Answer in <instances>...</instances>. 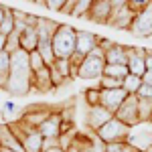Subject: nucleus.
I'll return each mask as SVG.
<instances>
[{
	"mask_svg": "<svg viewBox=\"0 0 152 152\" xmlns=\"http://www.w3.org/2000/svg\"><path fill=\"white\" fill-rule=\"evenodd\" d=\"M31 83H33V69L28 53L18 49L10 53V75L6 83V91L10 95H26L31 94Z\"/></svg>",
	"mask_w": 152,
	"mask_h": 152,
	"instance_id": "obj_1",
	"label": "nucleus"
},
{
	"mask_svg": "<svg viewBox=\"0 0 152 152\" xmlns=\"http://www.w3.org/2000/svg\"><path fill=\"white\" fill-rule=\"evenodd\" d=\"M75 43H77V28H73L71 24L59 23L57 31L53 35L55 59H71V55L75 53Z\"/></svg>",
	"mask_w": 152,
	"mask_h": 152,
	"instance_id": "obj_2",
	"label": "nucleus"
},
{
	"mask_svg": "<svg viewBox=\"0 0 152 152\" xmlns=\"http://www.w3.org/2000/svg\"><path fill=\"white\" fill-rule=\"evenodd\" d=\"M130 126L122 124L118 118H112L107 124H104L102 128L95 132V136L104 144H114V142H126L130 138Z\"/></svg>",
	"mask_w": 152,
	"mask_h": 152,
	"instance_id": "obj_3",
	"label": "nucleus"
},
{
	"mask_svg": "<svg viewBox=\"0 0 152 152\" xmlns=\"http://www.w3.org/2000/svg\"><path fill=\"white\" fill-rule=\"evenodd\" d=\"M114 118H118L122 124H126L130 128H134L136 124H140V116H138V95H128L124 99V104L116 110Z\"/></svg>",
	"mask_w": 152,
	"mask_h": 152,
	"instance_id": "obj_4",
	"label": "nucleus"
},
{
	"mask_svg": "<svg viewBox=\"0 0 152 152\" xmlns=\"http://www.w3.org/2000/svg\"><path fill=\"white\" fill-rule=\"evenodd\" d=\"M104 67H105V59L87 55L81 61L79 69H77V77H81V79H99L104 75Z\"/></svg>",
	"mask_w": 152,
	"mask_h": 152,
	"instance_id": "obj_5",
	"label": "nucleus"
},
{
	"mask_svg": "<svg viewBox=\"0 0 152 152\" xmlns=\"http://www.w3.org/2000/svg\"><path fill=\"white\" fill-rule=\"evenodd\" d=\"M130 33L134 37H140V39L152 37V4L134 16L132 26H130Z\"/></svg>",
	"mask_w": 152,
	"mask_h": 152,
	"instance_id": "obj_6",
	"label": "nucleus"
},
{
	"mask_svg": "<svg viewBox=\"0 0 152 152\" xmlns=\"http://www.w3.org/2000/svg\"><path fill=\"white\" fill-rule=\"evenodd\" d=\"M112 14H114L112 0H94V4H91V8H89L85 18H89V20H94L97 24H110Z\"/></svg>",
	"mask_w": 152,
	"mask_h": 152,
	"instance_id": "obj_7",
	"label": "nucleus"
},
{
	"mask_svg": "<svg viewBox=\"0 0 152 152\" xmlns=\"http://www.w3.org/2000/svg\"><path fill=\"white\" fill-rule=\"evenodd\" d=\"M146 49L138 47H128V71L132 75L142 77L146 73Z\"/></svg>",
	"mask_w": 152,
	"mask_h": 152,
	"instance_id": "obj_8",
	"label": "nucleus"
},
{
	"mask_svg": "<svg viewBox=\"0 0 152 152\" xmlns=\"http://www.w3.org/2000/svg\"><path fill=\"white\" fill-rule=\"evenodd\" d=\"M112 118H114V114H112L110 110H105L104 105H95V107H89V110H87L85 122H87V126L94 130V132H97V130L102 128L104 124H107Z\"/></svg>",
	"mask_w": 152,
	"mask_h": 152,
	"instance_id": "obj_9",
	"label": "nucleus"
},
{
	"mask_svg": "<svg viewBox=\"0 0 152 152\" xmlns=\"http://www.w3.org/2000/svg\"><path fill=\"white\" fill-rule=\"evenodd\" d=\"M126 97H128V91L124 87H120V89H102V105L105 110H110L112 114H116V110L124 104Z\"/></svg>",
	"mask_w": 152,
	"mask_h": 152,
	"instance_id": "obj_10",
	"label": "nucleus"
},
{
	"mask_svg": "<svg viewBox=\"0 0 152 152\" xmlns=\"http://www.w3.org/2000/svg\"><path fill=\"white\" fill-rule=\"evenodd\" d=\"M97 47V35L89 31H77V43H75V53L87 57L94 49Z\"/></svg>",
	"mask_w": 152,
	"mask_h": 152,
	"instance_id": "obj_11",
	"label": "nucleus"
},
{
	"mask_svg": "<svg viewBox=\"0 0 152 152\" xmlns=\"http://www.w3.org/2000/svg\"><path fill=\"white\" fill-rule=\"evenodd\" d=\"M61 124H63V118L61 114H51V116L39 126V132L43 138H59L61 136Z\"/></svg>",
	"mask_w": 152,
	"mask_h": 152,
	"instance_id": "obj_12",
	"label": "nucleus"
},
{
	"mask_svg": "<svg viewBox=\"0 0 152 152\" xmlns=\"http://www.w3.org/2000/svg\"><path fill=\"white\" fill-rule=\"evenodd\" d=\"M134 16H136V14L130 10L128 6H122V8L114 10L112 18H110V26H114V28H120V31H130Z\"/></svg>",
	"mask_w": 152,
	"mask_h": 152,
	"instance_id": "obj_13",
	"label": "nucleus"
},
{
	"mask_svg": "<svg viewBox=\"0 0 152 152\" xmlns=\"http://www.w3.org/2000/svg\"><path fill=\"white\" fill-rule=\"evenodd\" d=\"M55 85L51 81V73H49V67L33 73V83H31V91H39V94H49Z\"/></svg>",
	"mask_w": 152,
	"mask_h": 152,
	"instance_id": "obj_14",
	"label": "nucleus"
},
{
	"mask_svg": "<svg viewBox=\"0 0 152 152\" xmlns=\"http://www.w3.org/2000/svg\"><path fill=\"white\" fill-rule=\"evenodd\" d=\"M128 47L130 45L116 43L110 51H105V65H128Z\"/></svg>",
	"mask_w": 152,
	"mask_h": 152,
	"instance_id": "obj_15",
	"label": "nucleus"
},
{
	"mask_svg": "<svg viewBox=\"0 0 152 152\" xmlns=\"http://www.w3.org/2000/svg\"><path fill=\"white\" fill-rule=\"evenodd\" d=\"M51 114H53V112H51L49 107H43V105H41V107H39V105H33V107H28V110L23 114V118H20V120H24L26 124H31V126L39 128V126H41V124H43V122H45Z\"/></svg>",
	"mask_w": 152,
	"mask_h": 152,
	"instance_id": "obj_16",
	"label": "nucleus"
},
{
	"mask_svg": "<svg viewBox=\"0 0 152 152\" xmlns=\"http://www.w3.org/2000/svg\"><path fill=\"white\" fill-rule=\"evenodd\" d=\"M0 148H8L14 152H24L23 144L16 140V136L12 134L8 124H0Z\"/></svg>",
	"mask_w": 152,
	"mask_h": 152,
	"instance_id": "obj_17",
	"label": "nucleus"
},
{
	"mask_svg": "<svg viewBox=\"0 0 152 152\" xmlns=\"http://www.w3.org/2000/svg\"><path fill=\"white\" fill-rule=\"evenodd\" d=\"M43 136H41V132H39V128L31 130L28 134H24V138L20 140V144H23L24 152H43Z\"/></svg>",
	"mask_w": 152,
	"mask_h": 152,
	"instance_id": "obj_18",
	"label": "nucleus"
},
{
	"mask_svg": "<svg viewBox=\"0 0 152 152\" xmlns=\"http://www.w3.org/2000/svg\"><path fill=\"white\" fill-rule=\"evenodd\" d=\"M39 47V35H37V26H26L23 33H20V49L31 53L37 51Z\"/></svg>",
	"mask_w": 152,
	"mask_h": 152,
	"instance_id": "obj_19",
	"label": "nucleus"
},
{
	"mask_svg": "<svg viewBox=\"0 0 152 152\" xmlns=\"http://www.w3.org/2000/svg\"><path fill=\"white\" fill-rule=\"evenodd\" d=\"M8 75H10V53L4 49L0 53V89H4V91H6Z\"/></svg>",
	"mask_w": 152,
	"mask_h": 152,
	"instance_id": "obj_20",
	"label": "nucleus"
},
{
	"mask_svg": "<svg viewBox=\"0 0 152 152\" xmlns=\"http://www.w3.org/2000/svg\"><path fill=\"white\" fill-rule=\"evenodd\" d=\"M14 14H12V8L8 6H4V16H2V20H0V35L8 37L14 31Z\"/></svg>",
	"mask_w": 152,
	"mask_h": 152,
	"instance_id": "obj_21",
	"label": "nucleus"
},
{
	"mask_svg": "<svg viewBox=\"0 0 152 152\" xmlns=\"http://www.w3.org/2000/svg\"><path fill=\"white\" fill-rule=\"evenodd\" d=\"M104 75H107V77H116V79H126L130 75L128 71V65H105L104 67Z\"/></svg>",
	"mask_w": 152,
	"mask_h": 152,
	"instance_id": "obj_22",
	"label": "nucleus"
},
{
	"mask_svg": "<svg viewBox=\"0 0 152 152\" xmlns=\"http://www.w3.org/2000/svg\"><path fill=\"white\" fill-rule=\"evenodd\" d=\"M138 116H140V124L142 122H150V118H152V99H142V97H138Z\"/></svg>",
	"mask_w": 152,
	"mask_h": 152,
	"instance_id": "obj_23",
	"label": "nucleus"
},
{
	"mask_svg": "<svg viewBox=\"0 0 152 152\" xmlns=\"http://www.w3.org/2000/svg\"><path fill=\"white\" fill-rule=\"evenodd\" d=\"M140 85H142V77L130 73L128 77L124 79V85H122V87L128 91V95H136V94H138V89H140Z\"/></svg>",
	"mask_w": 152,
	"mask_h": 152,
	"instance_id": "obj_24",
	"label": "nucleus"
},
{
	"mask_svg": "<svg viewBox=\"0 0 152 152\" xmlns=\"http://www.w3.org/2000/svg\"><path fill=\"white\" fill-rule=\"evenodd\" d=\"M85 102H87L89 107L102 105V87H89V89H85Z\"/></svg>",
	"mask_w": 152,
	"mask_h": 152,
	"instance_id": "obj_25",
	"label": "nucleus"
},
{
	"mask_svg": "<svg viewBox=\"0 0 152 152\" xmlns=\"http://www.w3.org/2000/svg\"><path fill=\"white\" fill-rule=\"evenodd\" d=\"M105 152H140V150L128 142H114V144H105Z\"/></svg>",
	"mask_w": 152,
	"mask_h": 152,
	"instance_id": "obj_26",
	"label": "nucleus"
},
{
	"mask_svg": "<svg viewBox=\"0 0 152 152\" xmlns=\"http://www.w3.org/2000/svg\"><path fill=\"white\" fill-rule=\"evenodd\" d=\"M28 61H31V69H33V73H37V71H41V69L47 67L45 59L41 57L39 51H31V53H28Z\"/></svg>",
	"mask_w": 152,
	"mask_h": 152,
	"instance_id": "obj_27",
	"label": "nucleus"
},
{
	"mask_svg": "<svg viewBox=\"0 0 152 152\" xmlns=\"http://www.w3.org/2000/svg\"><path fill=\"white\" fill-rule=\"evenodd\" d=\"M20 49V33L14 28L10 35L6 37V51L8 53H14V51H18Z\"/></svg>",
	"mask_w": 152,
	"mask_h": 152,
	"instance_id": "obj_28",
	"label": "nucleus"
},
{
	"mask_svg": "<svg viewBox=\"0 0 152 152\" xmlns=\"http://www.w3.org/2000/svg\"><path fill=\"white\" fill-rule=\"evenodd\" d=\"M122 85H124L122 79L107 77V75H102V77H99V87H102V89H120Z\"/></svg>",
	"mask_w": 152,
	"mask_h": 152,
	"instance_id": "obj_29",
	"label": "nucleus"
},
{
	"mask_svg": "<svg viewBox=\"0 0 152 152\" xmlns=\"http://www.w3.org/2000/svg\"><path fill=\"white\" fill-rule=\"evenodd\" d=\"M49 67H51V65H49ZM53 67H55L65 79H69V77H71V63H69V59H55Z\"/></svg>",
	"mask_w": 152,
	"mask_h": 152,
	"instance_id": "obj_30",
	"label": "nucleus"
},
{
	"mask_svg": "<svg viewBox=\"0 0 152 152\" xmlns=\"http://www.w3.org/2000/svg\"><path fill=\"white\" fill-rule=\"evenodd\" d=\"M150 4H152V0H128L126 6H128L134 14H138V12H142L144 8H148Z\"/></svg>",
	"mask_w": 152,
	"mask_h": 152,
	"instance_id": "obj_31",
	"label": "nucleus"
},
{
	"mask_svg": "<svg viewBox=\"0 0 152 152\" xmlns=\"http://www.w3.org/2000/svg\"><path fill=\"white\" fill-rule=\"evenodd\" d=\"M65 2H67V0H45V6H47L49 10L61 12V10H63V6H65Z\"/></svg>",
	"mask_w": 152,
	"mask_h": 152,
	"instance_id": "obj_32",
	"label": "nucleus"
},
{
	"mask_svg": "<svg viewBox=\"0 0 152 152\" xmlns=\"http://www.w3.org/2000/svg\"><path fill=\"white\" fill-rule=\"evenodd\" d=\"M136 95L142 97V99H152V85H148V83L142 81V85H140V89H138Z\"/></svg>",
	"mask_w": 152,
	"mask_h": 152,
	"instance_id": "obj_33",
	"label": "nucleus"
},
{
	"mask_svg": "<svg viewBox=\"0 0 152 152\" xmlns=\"http://www.w3.org/2000/svg\"><path fill=\"white\" fill-rule=\"evenodd\" d=\"M49 73H51V81H53V85H61V83L65 81V77H63V75H61V73H59L53 65L49 67Z\"/></svg>",
	"mask_w": 152,
	"mask_h": 152,
	"instance_id": "obj_34",
	"label": "nucleus"
},
{
	"mask_svg": "<svg viewBox=\"0 0 152 152\" xmlns=\"http://www.w3.org/2000/svg\"><path fill=\"white\" fill-rule=\"evenodd\" d=\"M126 4H128V0H112V6H114V10L122 8V6H126Z\"/></svg>",
	"mask_w": 152,
	"mask_h": 152,
	"instance_id": "obj_35",
	"label": "nucleus"
},
{
	"mask_svg": "<svg viewBox=\"0 0 152 152\" xmlns=\"http://www.w3.org/2000/svg\"><path fill=\"white\" fill-rule=\"evenodd\" d=\"M89 55H94V57H99V59H104V49H99V47H95L94 51H91V53H89Z\"/></svg>",
	"mask_w": 152,
	"mask_h": 152,
	"instance_id": "obj_36",
	"label": "nucleus"
},
{
	"mask_svg": "<svg viewBox=\"0 0 152 152\" xmlns=\"http://www.w3.org/2000/svg\"><path fill=\"white\" fill-rule=\"evenodd\" d=\"M142 81L148 83V85H152V73H150V71H146V73L142 75Z\"/></svg>",
	"mask_w": 152,
	"mask_h": 152,
	"instance_id": "obj_37",
	"label": "nucleus"
},
{
	"mask_svg": "<svg viewBox=\"0 0 152 152\" xmlns=\"http://www.w3.org/2000/svg\"><path fill=\"white\" fill-rule=\"evenodd\" d=\"M4 49H6V37H4V35H0V53H2Z\"/></svg>",
	"mask_w": 152,
	"mask_h": 152,
	"instance_id": "obj_38",
	"label": "nucleus"
},
{
	"mask_svg": "<svg viewBox=\"0 0 152 152\" xmlns=\"http://www.w3.org/2000/svg\"><path fill=\"white\" fill-rule=\"evenodd\" d=\"M45 152H67V150H63V148L55 146V148H49V150H45Z\"/></svg>",
	"mask_w": 152,
	"mask_h": 152,
	"instance_id": "obj_39",
	"label": "nucleus"
},
{
	"mask_svg": "<svg viewBox=\"0 0 152 152\" xmlns=\"http://www.w3.org/2000/svg\"><path fill=\"white\" fill-rule=\"evenodd\" d=\"M2 16H4V6L0 4V20H2Z\"/></svg>",
	"mask_w": 152,
	"mask_h": 152,
	"instance_id": "obj_40",
	"label": "nucleus"
},
{
	"mask_svg": "<svg viewBox=\"0 0 152 152\" xmlns=\"http://www.w3.org/2000/svg\"><path fill=\"white\" fill-rule=\"evenodd\" d=\"M31 2H35V4H43V6H45V0H31Z\"/></svg>",
	"mask_w": 152,
	"mask_h": 152,
	"instance_id": "obj_41",
	"label": "nucleus"
},
{
	"mask_svg": "<svg viewBox=\"0 0 152 152\" xmlns=\"http://www.w3.org/2000/svg\"><path fill=\"white\" fill-rule=\"evenodd\" d=\"M142 152H152V144H150V146H146V148H144Z\"/></svg>",
	"mask_w": 152,
	"mask_h": 152,
	"instance_id": "obj_42",
	"label": "nucleus"
},
{
	"mask_svg": "<svg viewBox=\"0 0 152 152\" xmlns=\"http://www.w3.org/2000/svg\"><path fill=\"white\" fill-rule=\"evenodd\" d=\"M2 152H14V150H8V148H0Z\"/></svg>",
	"mask_w": 152,
	"mask_h": 152,
	"instance_id": "obj_43",
	"label": "nucleus"
},
{
	"mask_svg": "<svg viewBox=\"0 0 152 152\" xmlns=\"http://www.w3.org/2000/svg\"><path fill=\"white\" fill-rule=\"evenodd\" d=\"M0 152H2V150H0Z\"/></svg>",
	"mask_w": 152,
	"mask_h": 152,
	"instance_id": "obj_44",
	"label": "nucleus"
}]
</instances>
